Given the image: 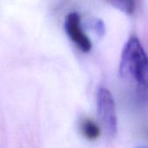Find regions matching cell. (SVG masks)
<instances>
[{"instance_id": "5", "label": "cell", "mask_w": 148, "mask_h": 148, "mask_svg": "<svg viewBox=\"0 0 148 148\" xmlns=\"http://www.w3.org/2000/svg\"><path fill=\"white\" fill-rule=\"evenodd\" d=\"M107 2L128 16H133L136 12L139 4V0H107Z\"/></svg>"}, {"instance_id": "1", "label": "cell", "mask_w": 148, "mask_h": 148, "mask_svg": "<svg viewBox=\"0 0 148 148\" xmlns=\"http://www.w3.org/2000/svg\"><path fill=\"white\" fill-rule=\"evenodd\" d=\"M120 74L127 82L147 87V57L140 41L136 37H131L122 50L120 62Z\"/></svg>"}, {"instance_id": "4", "label": "cell", "mask_w": 148, "mask_h": 148, "mask_svg": "<svg viewBox=\"0 0 148 148\" xmlns=\"http://www.w3.org/2000/svg\"><path fill=\"white\" fill-rule=\"evenodd\" d=\"M81 132L82 135L88 140L93 141L97 140L101 135L99 126L90 119H85L81 124Z\"/></svg>"}, {"instance_id": "3", "label": "cell", "mask_w": 148, "mask_h": 148, "mask_svg": "<svg viewBox=\"0 0 148 148\" xmlns=\"http://www.w3.org/2000/svg\"><path fill=\"white\" fill-rule=\"evenodd\" d=\"M64 30L69 38L82 52H88L92 49V42L84 32L79 13L69 12L64 20Z\"/></svg>"}, {"instance_id": "2", "label": "cell", "mask_w": 148, "mask_h": 148, "mask_svg": "<svg viewBox=\"0 0 148 148\" xmlns=\"http://www.w3.org/2000/svg\"><path fill=\"white\" fill-rule=\"evenodd\" d=\"M96 106L99 119L109 137H114L117 133L118 122L114 97L106 88L101 87L97 92Z\"/></svg>"}]
</instances>
